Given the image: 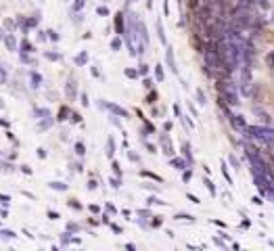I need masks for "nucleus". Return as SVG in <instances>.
I'll return each instance as SVG.
<instances>
[{
	"label": "nucleus",
	"mask_w": 274,
	"mask_h": 251,
	"mask_svg": "<svg viewBox=\"0 0 274 251\" xmlns=\"http://www.w3.org/2000/svg\"><path fill=\"white\" fill-rule=\"evenodd\" d=\"M84 7V0H76V5H74V9L78 11V9H82Z\"/></svg>",
	"instance_id": "nucleus-30"
},
{
	"label": "nucleus",
	"mask_w": 274,
	"mask_h": 251,
	"mask_svg": "<svg viewBox=\"0 0 274 251\" xmlns=\"http://www.w3.org/2000/svg\"><path fill=\"white\" fill-rule=\"evenodd\" d=\"M111 48H113V50H119V48H121V40H119V38L113 40V42H111Z\"/></svg>",
	"instance_id": "nucleus-20"
},
{
	"label": "nucleus",
	"mask_w": 274,
	"mask_h": 251,
	"mask_svg": "<svg viewBox=\"0 0 274 251\" xmlns=\"http://www.w3.org/2000/svg\"><path fill=\"white\" fill-rule=\"evenodd\" d=\"M50 186H52V188H57V191H65V188H67L63 182H52Z\"/></svg>",
	"instance_id": "nucleus-15"
},
{
	"label": "nucleus",
	"mask_w": 274,
	"mask_h": 251,
	"mask_svg": "<svg viewBox=\"0 0 274 251\" xmlns=\"http://www.w3.org/2000/svg\"><path fill=\"white\" fill-rule=\"evenodd\" d=\"M0 237H3V239H15V232H11V230H0Z\"/></svg>",
	"instance_id": "nucleus-14"
},
{
	"label": "nucleus",
	"mask_w": 274,
	"mask_h": 251,
	"mask_svg": "<svg viewBox=\"0 0 274 251\" xmlns=\"http://www.w3.org/2000/svg\"><path fill=\"white\" fill-rule=\"evenodd\" d=\"M0 84H7V69L0 65Z\"/></svg>",
	"instance_id": "nucleus-11"
},
{
	"label": "nucleus",
	"mask_w": 274,
	"mask_h": 251,
	"mask_svg": "<svg viewBox=\"0 0 274 251\" xmlns=\"http://www.w3.org/2000/svg\"><path fill=\"white\" fill-rule=\"evenodd\" d=\"M205 184H207V188H209V193L216 195V188H214V184H211V180H205Z\"/></svg>",
	"instance_id": "nucleus-22"
},
{
	"label": "nucleus",
	"mask_w": 274,
	"mask_h": 251,
	"mask_svg": "<svg viewBox=\"0 0 274 251\" xmlns=\"http://www.w3.org/2000/svg\"><path fill=\"white\" fill-rule=\"evenodd\" d=\"M76 151H78V155H84V153H86V151H84V145H82V142H78V145H76Z\"/></svg>",
	"instance_id": "nucleus-28"
},
{
	"label": "nucleus",
	"mask_w": 274,
	"mask_h": 251,
	"mask_svg": "<svg viewBox=\"0 0 274 251\" xmlns=\"http://www.w3.org/2000/svg\"><path fill=\"white\" fill-rule=\"evenodd\" d=\"M46 57H48V59H54V61H59V59H61V57H59V55H52V52H48V55H46Z\"/></svg>",
	"instance_id": "nucleus-32"
},
{
	"label": "nucleus",
	"mask_w": 274,
	"mask_h": 251,
	"mask_svg": "<svg viewBox=\"0 0 274 251\" xmlns=\"http://www.w3.org/2000/svg\"><path fill=\"white\" fill-rule=\"evenodd\" d=\"M161 145H163L166 153H168V155H172V151H174V149H172V142H170V138H168V136H161Z\"/></svg>",
	"instance_id": "nucleus-9"
},
{
	"label": "nucleus",
	"mask_w": 274,
	"mask_h": 251,
	"mask_svg": "<svg viewBox=\"0 0 274 251\" xmlns=\"http://www.w3.org/2000/svg\"><path fill=\"white\" fill-rule=\"evenodd\" d=\"M115 29H117V34H126V27H124V15H121V11L115 15Z\"/></svg>",
	"instance_id": "nucleus-5"
},
{
	"label": "nucleus",
	"mask_w": 274,
	"mask_h": 251,
	"mask_svg": "<svg viewBox=\"0 0 274 251\" xmlns=\"http://www.w3.org/2000/svg\"><path fill=\"white\" fill-rule=\"evenodd\" d=\"M245 132L262 142H272L274 140V128H264V126H247Z\"/></svg>",
	"instance_id": "nucleus-3"
},
{
	"label": "nucleus",
	"mask_w": 274,
	"mask_h": 251,
	"mask_svg": "<svg viewBox=\"0 0 274 251\" xmlns=\"http://www.w3.org/2000/svg\"><path fill=\"white\" fill-rule=\"evenodd\" d=\"M147 71H149V67H147V65H140V74H142V76H144V74H147Z\"/></svg>",
	"instance_id": "nucleus-33"
},
{
	"label": "nucleus",
	"mask_w": 274,
	"mask_h": 251,
	"mask_svg": "<svg viewBox=\"0 0 274 251\" xmlns=\"http://www.w3.org/2000/svg\"><path fill=\"white\" fill-rule=\"evenodd\" d=\"M128 3H134V0H128Z\"/></svg>",
	"instance_id": "nucleus-34"
},
{
	"label": "nucleus",
	"mask_w": 274,
	"mask_h": 251,
	"mask_svg": "<svg viewBox=\"0 0 274 251\" xmlns=\"http://www.w3.org/2000/svg\"><path fill=\"white\" fill-rule=\"evenodd\" d=\"M21 48H23V52H32V44H29L27 40L21 42Z\"/></svg>",
	"instance_id": "nucleus-16"
},
{
	"label": "nucleus",
	"mask_w": 274,
	"mask_h": 251,
	"mask_svg": "<svg viewBox=\"0 0 274 251\" xmlns=\"http://www.w3.org/2000/svg\"><path fill=\"white\" fill-rule=\"evenodd\" d=\"M46 34H48V38H50V40H59V34H57V31H52V29H50V31H46Z\"/></svg>",
	"instance_id": "nucleus-26"
},
{
	"label": "nucleus",
	"mask_w": 274,
	"mask_h": 251,
	"mask_svg": "<svg viewBox=\"0 0 274 251\" xmlns=\"http://www.w3.org/2000/svg\"><path fill=\"white\" fill-rule=\"evenodd\" d=\"M74 92H76V82L71 80V82L67 84V94H69V97H71V94H74Z\"/></svg>",
	"instance_id": "nucleus-18"
},
{
	"label": "nucleus",
	"mask_w": 274,
	"mask_h": 251,
	"mask_svg": "<svg viewBox=\"0 0 274 251\" xmlns=\"http://www.w3.org/2000/svg\"><path fill=\"white\" fill-rule=\"evenodd\" d=\"M166 59H168V65L172 67V71H174V74H178V69H176V63H174V52H172V48H168V55H166Z\"/></svg>",
	"instance_id": "nucleus-8"
},
{
	"label": "nucleus",
	"mask_w": 274,
	"mask_h": 251,
	"mask_svg": "<svg viewBox=\"0 0 274 251\" xmlns=\"http://www.w3.org/2000/svg\"><path fill=\"white\" fill-rule=\"evenodd\" d=\"M103 107H107L109 111H113L115 115H121V117H126V115H128L126 109H121V107H117V105H113V103H103Z\"/></svg>",
	"instance_id": "nucleus-6"
},
{
	"label": "nucleus",
	"mask_w": 274,
	"mask_h": 251,
	"mask_svg": "<svg viewBox=\"0 0 274 251\" xmlns=\"http://www.w3.org/2000/svg\"><path fill=\"white\" fill-rule=\"evenodd\" d=\"M107 147H109L107 155H109V157H113V138H109V140H107Z\"/></svg>",
	"instance_id": "nucleus-21"
},
{
	"label": "nucleus",
	"mask_w": 274,
	"mask_h": 251,
	"mask_svg": "<svg viewBox=\"0 0 274 251\" xmlns=\"http://www.w3.org/2000/svg\"><path fill=\"white\" fill-rule=\"evenodd\" d=\"M172 166L176 170H185V162H182V159H172Z\"/></svg>",
	"instance_id": "nucleus-10"
},
{
	"label": "nucleus",
	"mask_w": 274,
	"mask_h": 251,
	"mask_svg": "<svg viewBox=\"0 0 274 251\" xmlns=\"http://www.w3.org/2000/svg\"><path fill=\"white\" fill-rule=\"evenodd\" d=\"M0 203H3V205H9V203H11V197H7V195H0Z\"/></svg>",
	"instance_id": "nucleus-25"
},
{
	"label": "nucleus",
	"mask_w": 274,
	"mask_h": 251,
	"mask_svg": "<svg viewBox=\"0 0 274 251\" xmlns=\"http://www.w3.org/2000/svg\"><path fill=\"white\" fill-rule=\"evenodd\" d=\"M262 3H264V0H262Z\"/></svg>",
	"instance_id": "nucleus-36"
},
{
	"label": "nucleus",
	"mask_w": 274,
	"mask_h": 251,
	"mask_svg": "<svg viewBox=\"0 0 274 251\" xmlns=\"http://www.w3.org/2000/svg\"><path fill=\"white\" fill-rule=\"evenodd\" d=\"M155 74H157V80L163 82V69L161 67H155Z\"/></svg>",
	"instance_id": "nucleus-23"
},
{
	"label": "nucleus",
	"mask_w": 274,
	"mask_h": 251,
	"mask_svg": "<svg viewBox=\"0 0 274 251\" xmlns=\"http://www.w3.org/2000/svg\"><path fill=\"white\" fill-rule=\"evenodd\" d=\"M0 107H3V103H0Z\"/></svg>",
	"instance_id": "nucleus-35"
},
{
	"label": "nucleus",
	"mask_w": 274,
	"mask_h": 251,
	"mask_svg": "<svg viewBox=\"0 0 274 251\" xmlns=\"http://www.w3.org/2000/svg\"><path fill=\"white\" fill-rule=\"evenodd\" d=\"M239 90L243 92V97H251V67H249V63H241Z\"/></svg>",
	"instance_id": "nucleus-2"
},
{
	"label": "nucleus",
	"mask_w": 274,
	"mask_h": 251,
	"mask_svg": "<svg viewBox=\"0 0 274 251\" xmlns=\"http://www.w3.org/2000/svg\"><path fill=\"white\" fill-rule=\"evenodd\" d=\"M40 82H42V78L38 74H32V86L36 88V86H40Z\"/></svg>",
	"instance_id": "nucleus-12"
},
{
	"label": "nucleus",
	"mask_w": 274,
	"mask_h": 251,
	"mask_svg": "<svg viewBox=\"0 0 274 251\" xmlns=\"http://www.w3.org/2000/svg\"><path fill=\"white\" fill-rule=\"evenodd\" d=\"M157 34H159V40L166 44V34H163V27H161V23H157Z\"/></svg>",
	"instance_id": "nucleus-13"
},
{
	"label": "nucleus",
	"mask_w": 274,
	"mask_h": 251,
	"mask_svg": "<svg viewBox=\"0 0 274 251\" xmlns=\"http://www.w3.org/2000/svg\"><path fill=\"white\" fill-rule=\"evenodd\" d=\"M191 176H193V174H191V170H189V172H185V174H182V180H185V182H189V180H191Z\"/></svg>",
	"instance_id": "nucleus-29"
},
{
	"label": "nucleus",
	"mask_w": 274,
	"mask_h": 251,
	"mask_svg": "<svg viewBox=\"0 0 274 251\" xmlns=\"http://www.w3.org/2000/svg\"><path fill=\"white\" fill-rule=\"evenodd\" d=\"M228 117H230V121H232V126H234L236 130H245V128H247L245 119H243L241 115H232V113H228Z\"/></svg>",
	"instance_id": "nucleus-4"
},
{
	"label": "nucleus",
	"mask_w": 274,
	"mask_h": 251,
	"mask_svg": "<svg viewBox=\"0 0 274 251\" xmlns=\"http://www.w3.org/2000/svg\"><path fill=\"white\" fill-rule=\"evenodd\" d=\"M218 94H220V101H224L226 105L230 107L239 105V90H236V84L230 82V78L218 80Z\"/></svg>",
	"instance_id": "nucleus-1"
},
{
	"label": "nucleus",
	"mask_w": 274,
	"mask_h": 251,
	"mask_svg": "<svg viewBox=\"0 0 274 251\" xmlns=\"http://www.w3.org/2000/svg\"><path fill=\"white\" fill-rule=\"evenodd\" d=\"M67 113H69V111L63 107V109H61V113H59V119H67Z\"/></svg>",
	"instance_id": "nucleus-27"
},
{
	"label": "nucleus",
	"mask_w": 274,
	"mask_h": 251,
	"mask_svg": "<svg viewBox=\"0 0 274 251\" xmlns=\"http://www.w3.org/2000/svg\"><path fill=\"white\" fill-rule=\"evenodd\" d=\"M97 13H99V15H107L109 11H107V7H99V11H97Z\"/></svg>",
	"instance_id": "nucleus-31"
},
{
	"label": "nucleus",
	"mask_w": 274,
	"mask_h": 251,
	"mask_svg": "<svg viewBox=\"0 0 274 251\" xmlns=\"http://www.w3.org/2000/svg\"><path fill=\"white\" fill-rule=\"evenodd\" d=\"M126 76L134 80V78H138V71H134V69H126Z\"/></svg>",
	"instance_id": "nucleus-24"
},
{
	"label": "nucleus",
	"mask_w": 274,
	"mask_h": 251,
	"mask_svg": "<svg viewBox=\"0 0 274 251\" xmlns=\"http://www.w3.org/2000/svg\"><path fill=\"white\" fill-rule=\"evenodd\" d=\"M197 99H199L201 105H205V94H203V90H197Z\"/></svg>",
	"instance_id": "nucleus-19"
},
{
	"label": "nucleus",
	"mask_w": 274,
	"mask_h": 251,
	"mask_svg": "<svg viewBox=\"0 0 274 251\" xmlns=\"http://www.w3.org/2000/svg\"><path fill=\"white\" fill-rule=\"evenodd\" d=\"M76 63H78V65H84V63H86V52L78 55V57H76Z\"/></svg>",
	"instance_id": "nucleus-17"
},
{
	"label": "nucleus",
	"mask_w": 274,
	"mask_h": 251,
	"mask_svg": "<svg viewBox=\"0 0 274 251\" xmlns=\"http://www.w3.org/2000/svg\"><path fill=\"white\" fill-rule=\"evenodd\" d=\"M3 40H5V44H7L9 50H17V42H15V38L11 34H3Z\"/></svg>",
	"instance_id": "nucleus-7"
}]
</instances>
